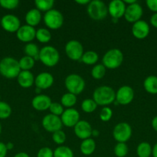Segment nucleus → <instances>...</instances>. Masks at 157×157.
Listing matches in <instances>:
<instances>
[{
	"mask_svg": "<svg viewBox=\"0 0 157 157\" xmlns=\"http://www.w3.org/2000/svg\"><path fill=\"white\" fill-rule=\"evenodd\" d=\"M49 110L50 111V113L58 117H61V115L62 114L65 110L63 108V106L58 102H52L49 107Z\"/></svg>",
	"mask_w": 157,
	"mask_h": 157,
	"instance_id": "4c0bfd02",
	"label": "nucleus"
},
{
	"mask_svg": "<svg viewBox=\"0 0 157 157\" xmlns=\"http://www.w3.org/2000/svg\"><path fill=\"white\" fill-rule=\"evenodd\" d=\"M37 157H53V151L49 147H42L37 153Z\"/></svg>",
	"mask_w": 157,
	"mask_h": 157,
	"instance_id": "a19ab883",
	"label": "nucleus"
},
{
	"mask_svg": "<svg viewBox=\"0 0 157 157\" xmlns=\"http://www.w3.org/2000/svg\"><path fill=\"white\" fill-rule=\"evenodd\" d=\"M39 52L40 49L34 43H27L24 47V52L26 56L31 57L35 61L39 60Z\"/></svg>",
	"mask_w": 157,
	"mask_h": 157,
	"instance_id": "393cba45",
	"label": "nucleus"
},
{
	"mask_svg": "<svg viewBox=\"0 0 157 157\" xmlns=\"http://www.w3.org/2000/svg\"><path fill=\"white\" fill-rule=\"evenodd\" d=\"M35 38L41 43H48L52 38V35L49 29L40 28L35 32Z\"/></svg>",
	"mask_w": 157,
	"mask_h": 157,
	"instance_id": "c85d7f7f",
	"label": "nucleus"
},
{
	"mask_svg": "<svg viewBox=\"0 0 157 157\" xmlns=\"http://www.w3.org/2000/svg\"><path fill=\"white\" fill-rule=\"evenodd\" d=\"M103 64L106 68L116 69L123 62V54L119 48H112L105 53L103 57Z\"/></svg>",
	"mask_w": 157,
	"mask_h": 157,
	"instance_id": "20e7f679",
	"label": "nucleus"
},
{
	"mask_svg": "<svg viewBox=\"0 0 157 157\" xmlns=\"http://www.w3.org/2000/svg\"><path fill=\"white\" fill-rule=\"evenodd\" d=\"M43 21L48 29L57 30L62 26L64 23V17L60 11L52 9L45 12Z\"/></svg>",
	"mask_w": 157,
	"mask_h": 157,
	"instance_id": "0eeeda50",
	"label": "nucleus"
},
{
	"mask_svg": "<svg viewBox=\"0 0 157 157\" xmlns=\"http://www.w3.org/2000/svg\"><path fill=\"white\" fill-rule=\"evenodd\" d=\"M148 9L152 12H157V0H147L146 2Z\"/></svg>",
	"mask_w": 157,
	"mask_h": 157,
	"instance_id": "79ce46f5",
	"label": "nucleus"
},
{
	"mask_svg": "<svg viewBox=\"0 0 157 157\" xmlns=\"http://www.w3.org/2000/svg\"><path fill=\"white\" fill-rule=\"evenodd\" d=\"M143 87L147 93L157 94V76L149 75L143 81Z\"/></svg>",
	"mask_w": 157,
	"mask_h": 157,
	"instance_id": "5701e85b",
	"label": "nucleus"
},
{
	"mask_svg": "<svg viewBox=\"0 0 157 157\" xmlns=\"http://www.w3.org/2000/svg\"><path fill=\"white\" fill-rule=\"evenodd\" d=\"M77 102L76 95L67 92L64 94L61 98V103L60 104L63 106V107L66 108H72L73 106L75 105Z\"/></svg>",
	"mask_w": 157,
	"mask_h": 157,
	"instance_id": "cd10ccee",
	"label": "nucleus"
},
{
	"mask_svg": "<svg viewBox=\"0 0 157 157\" xmlns=\"http://www.w3.org/2000/svg\"><path fill=\"white\" fill-rule=\"evenodd\" d=\"M54 78L49 72H41L35 78V87L42 90H46L52 86Z\"/></svg>",
	"mask_w": 157,
	"mask_h": 157,
	"instance_id": "6ab92c4d",
	"label": "nucleus"
},
{
	"mask_svg": "<svg viewBox=\"0 0 157 157\" xmlns=\"http://www.w3.org/2000/svg\"><path fill=\"white\" fill-rule=\"evenodd\" d=\"M99 60V55L94 51H87L84 52L81 58V61L87 65L96 64Z\"/></svg>",
	"mask_w": 157,
	"mask_h": 157,
	"instance_id": "bb28decb",
	"label": "nucleus"
},
{
	"mask_svg": "<svg viewBox=\"0 0 157 157\" xmlns=\"http://www.w3.org/2000/svg\"><path fill=\"white\" fill-rule=\"evenodd\" d=\"M1 133H2V125L1 124H0V134H1Z\"/></svg>",
	"mask_w": 157,
	"mask_h": 157,
	"instance_id": "5fc2aeb1",
	"label": "nucleus"
},
{
	"mask_svg": "<svg viewBox=\"0 0 157 157\" xmlns=\"http://www.w3.org/2000/svg\"><path fill=\"white\" fill-rule=\"evenodd\" d=\"M96 144L92 138L84 140L80 144V151L85 156H90L95 152Z\"/></svg>",
	"mask_w": 157,
	"mask_h": 157,
	"instance_id": "b1692460",
	"label": "nucleus"
},
{
	"mask_svg": "<svg viewBox=\"0 0 157 157\" xmlns=\"http://www.w3.org/2000/svg\"><path fill=\"white\" fill-rule=\"evenodd\" d=\"M21 71L18 61L12 57H6L0 61V74L8 79L18 77Z\"/></svg>",
	"mask_w": 157,
	"mask_h": 157,
	"instance_id": "f03ea898",
	"label": "nucleus"
},
{
	"mask_svg": "<svg viewBox=\"0 0 157 157\" xmlns=\"http://www.w3.org/2000/svg\"><path fill=\"white\" fill-rule=\"evenodd\" d=\"M52 139L55 144H58V145L62 146L66 140V135L64 131L62 130L55 131L52 133Z\"/></svg>",
	"mask_w": 157,
	"mask_h": 157,
	"instance_id": "e433bc0d",
	"label": "nucleus"
},
{
	"mask_svg": "<svg viewBox=\"0 0 157 157\" xmlns=\"http://www.w3.org/2000/svg\"><path fill=\"white\" fill-rule=\"evenodd\" d=\"M59 59V53L53 46L46 45L40 49L39 61L46 67H54L58 64Z\"/></svg>",
	"mask_w": 157,
	"mask_h": 157,
	"instance_id": "7ed1b4c3",
	"label": "nucleus"
},
{
	"mask_svg": "<svg viewBox=\"0 0 157 157\" xmlns=\"http://www.w3.org/2000/svg\"><path fill=\"white\" fill-rule=\"evenodd\" d=\"M132 133V127L126 122L117 124L112 130V136L118 143H126L131 138Z\"/></svg>",
	"mask_w": 157,
	"mask_h": 157,
	"instance_id": "6e6552de",
	"label": "nucleus"
},
{
	"mask_svg": "<svg viewBox=\"0 0 157 157\" xmlns=\"http://www.w3.org/2000/svg\"><path fill=\"white\" fill-rule=\"evenodd\" d=\"M8 150L4 143L0 142V157H6L7 155Z\"/></svg>",
	"mask_w": 157,
	"mask_h": 157,
	"instance_id": "37998d69",
	"label": "nucleus"
},
{
	"mask_svg": "<svg viewBox=\"0 0 157 157\" xmlns=\"http://www.w3.org/2000/svg\"><path fill=\"white\" fill-rule=\"evenodd\" d=\"M106 68L103 64H95L93 67H92V71H91V75L92 78L95 80H100L103 78H104L105 75H106Z\"/></svg>",
	"mask_w": 157,
	"mask_h": 157,
	"instance_id": "72a5a7b5",
	"label": "nucleus"
},
{
	"mask_svg": "<svg viewBox=\"0 0 157 157\" xmlns=\"http://www.w3.org/2000/svg\"><path fill=\"white\" fill-rule=\"evenodd\" d=\"M19 4L18 0H0V6L6 9L12 10L16 9Z\"/></svg>",
	"mask_w": 157,
	"mask_h": 157,
	"instance_id": "ea45409f",
	"label": "nucleus"
},
{
	"mask_svg": "<svg viewBox=\"0 0 157 157\" xmlns=\"http://www.w3.org/2000/svg\"><path fill=\"white\" fill-rule=\"evenodd\" d=\"M6 148H7L8 150H12V149H13V147H14V144H12V143H11V142L7 143V144H6Z\"/></svg>",
	"mask_w": 157,
	"mask_h": 157,
	"instance_id": "8fccbe9b",
	"label": "nucleus"
},
{
	"mask_svg": "<svg viewBox=\"0 0 157 157\" xmlns=\"http://www.w3.org/2000/svg\"><path fill=\"white\" fill-rule=\"evenodd\" d=\"M12 114V107L8 103L0 101V119L5 120L9 118Z\"/></svg>",
	"mask_w": 157,
	"mask_h": 157,
	"instance_id": "c9c22d12",
	"label": "nucleus"
},
{
	"mask_svg": "<svg viewBox=\"0 0 157 157\" xmlns=\"http://www.w3.org/2000/svg\"><path fill=\"white\" fill-rule=\"evenodd\" d=\"M125 2V4H128V6H129V5H132L133 4V3H135L137 2L136 0H125V1H123Z\"/></svg>",
	"mask_w": 157,
	"mask_h": 157,
	"instance_id": "603ef678",
	"label": "nucleus"
},
{
	"mask_svg": "<svg viewBox=\"0 0 157 157\" xmlns=\"http://www.w3.org/2000/svg\"><path fill=\"white\" fill-rule=\"evenodd\" d=\"M17 81L22 88H29L35 84V77L30 71H21L17 77Z\"/></svg>",
	"mask_w": 157,
	"mask_h": 157,
	"instance_id": "412c9836",
	"label": "nucleus"
},
{
	"mask_svg": "<svg viewBox=\"0 0 157 157\" xmlns=\"http://www.w3.org/2000/svg\"><path fill=\"white\" fill-rule=\"evenodd\" d=\"M152 147L147 142H142L137 146L136 154L138 157H150Z\"/></svg>",
	"mask_w": 157,
	"mask_h": 157,
	"instance_id": "a878e982",
	"label": "nucleus"
},
{
	"mask_svg": "<svg viewBox=\"0 0 157 157\" xmlns=\"http://www.w3.org/2000/svg\"><path fill=\"white\" fill-rule=\"evenodd\" d=\"M52 103L50 97L46 94L36 95L32 100V107L38 111H45L49 109Z\"/></svg>",
	"mask_w": 157,
	"mask_h": 157,
	"instance_id": "aec40b11",
	"label": "nucleus"
},
{
	"mask_svg": "<svg viewBox=\"0 0 157 157\" xmlns=\"http://www.w3.org/2000/svg\"><path fill=\"white\" fill-rule=\"evenodd\" d=\"M149 32H150L149 25L144 20H139L133 23L132 26V34L137 39H145L149 35Z\"/></svg>",
	"mask_w": 157,
	"mask_h": 157,
	"instance_id": "dca6fc26",
	"label": "nucleus"
},
{
	"mask_svg": "<svg viewBox=\"0 0 157 157\" xmlns=\"http://www.w3.org/2000/svg\"><path fill=\"white\" fill-rule=\"evenodd\" d=\"M65 87L69 93L80 94L86 87L85 80L77 74H70L65 79Z\"/></svg>",
	"mask_w": 157,
	"mask_h": 157,
	"instance_id": "423d86ee",
	"label": "nucleus"
},
{
	"mask_svg": "<svg viewBox=\"0 0 157 157\" xmlns=\"http://www.w3.org/2000/svg\"><path fill=\"white\" fill-rule=\"evenodd\" d=\"M35 93L36 94H38H38H41V91H42V90L41 89H39V88H38V87H35Z\"/></svg>",
	"mask_w": 157,
	"mask_h": 157,
	"instance_id": "864d4df0",
	"label": "nucleus"
},
{
	"mask_svg": "<svg viewBox=\"0 0 157 157\" xmlns=\"http://www.w3.org/2000/svg\"><path fill=\"white\" fill-rule=\"evenodd\" d=\"M135 97L133 88L130 86L123 85L115 92V101L117 104L126 106L132 102Z\"/></svg>",
	"mask_w": 157,
	"mask_h": 157,
	"instance_id": "9d476101",
	"label": "nucleus"
},
{
	"mask_svg": "<svg viewBox=\"0 0 157 157\" xmlns=\"http://www.w3.org/2000/svg\"><path fill=\"white\" fill-rule=\"evenodd\" d=\"M62 125L66 127H74L80 121V114L75 108H68L60 117Z\"/></svg>",
	"mask_w": 157,
	"mask_h": 157,
	"instance_id": "4468645a",
	"label": "nucleus"
},
{
	"mask_svg": "<svg viewBox=\"0 0 157 157\" xmlns=\"http://www.w3.org/2000/svg\"><path fill=\"white\" fill-rule=\"evenodd\" d=\"M108 13L112 18L119 19L124 16L126 5L122 0H112L108 5Z\"/></svg>",
	"mask_w": 157,
	"mask_h": 157,
	"instance_id": "2eb2a0df",
	"label": "nucleus"
},
{
	"mask_svg": "<svg viewBox=\"0 0 157 157\" xmlns=\"http://www.w3.org/2000/svg\"><path fill=\"white\" fill-rule=\"evenodd\" d=\"M14 157H30L29 155L26 152H19V153H16V154L14 156Z\"/></svg>",
	"mask_w": 157,
	"mask_h": 157,
	"instance_id": "49530a36",
	"label": "nucleus"
},
{
	"mask_svg": "<svg viewBox=\"0 0 157 157\" xmlns=\"http://www.w3.org/2000/svg\"><path fill=\"white\" fill-rule=\"evenodd\" d=\"M2 27L5 31L10 33L16 32L21 27V21L19 18L12 14H7L1 18Z\"/></svg>",
	"mask_w": 157,
	"mask_h": 157,
	"instance_id": "ddd939ff",
	"label": "nucleus"
},
{
	"mask_svg": "<svg viewBox=\"0 0 157 157\" xmlns=\"http://www.w3.org/2000/svg\"><path fill=\"white\" fill-rule=\"evenodd\" d=\"M87 13L95 21H102L108 15V7L100 0H92L87 5Z\"/></svg>",
	"mask_w": 157,
	"mask_h": 157,
	"instance_id": "39448f33",
	"label": "nucleus"
},
{
	"mask_svg": "<svg viewBox=\"0 0 157 157\" xmlns=\"http://www.w3.org/2000/svg\"><path fill=\"white\" fill-rule=\"evenodd\" d=\"M25 19H26V25L32 26V27H35V26L38 25L40 23V21H41V12L39 10H38L36 8L30 9V10H29L26 12Z\"/></svg>",
	"mask_w": 157,
	"mask_h": 157,
	"instance_id": "4be33fe9",
	"label": "nucleus"
},
{
	"mask_svg": "<svg viewBox=\"0 0 157 157\" xmlns=\"http://www.w3.org/2000/svg\"><path fill=\"white\" fill-rule=\"evenodd\" d=\"M99 131L97 130H94V129H92V136H94V137H97V136H99Z\"/></svg>",
	"mask_w": 157,
	"mask_h": 157,
	"instance_id": "3c124183",
	"label": "nucleus"
},
{
	"mask_svg": "<svg viewBox=\"0 0 157 157\" xmlns=\"http://www.w3.org/2000/svg\"><path fill=\"white\" fill-rule=\"evenodd\" d=\"M53 157H74V153L69 147L59 146L53 151Z\"/></svg>",
	"mask_w": 157,
	"mask_h": 157,
	"instance_id": "c756f323",
	"label": "nucleus"
},
{
	"mask_svg": "<svg viewBox=\"0 0 157 157\" xmlns=\"http://www.w3.org/2000/svg\"><path fill=\"white\" fill-rule=\"evenodd\" d=\"M129 153V148L126 143H117L114 147V154L116 157H126Z\"/></svg>",
	"mask_w": 157,
	"mask_h": 157,
	"instance_id": "f704fd0d",
	"label": "nucleus"
},
{
	"mask_svg": "<svg viewBox=\"0 0 157 157\" xmlns=\"http://www.w3.org/2000/svg\"><path fill=\"white\" fill-rule=\"evenodd\" d=\"M0 22H1V18H0Z\"/></svg>",
	"mask_w": 157,
	"mask_h": 157,
	"instance_id": "4d7b16f0",
	"label": "nucleus"
},
{
	"mask_svg": "<svg viewBox=\"0 0 157 157\" xmlns=\"http://www.w3.org/2000/svg\"><path fill=\"white\" fill-rule=\"evenodd\" d=\"M143 15V7L138 2L133 3L132 5H129V6H126L124 18L129 22L135 23L139 21V20H141Z\"/></svg>",
	"mask_w": 157,
	"mask_h": 157,
	"instance_id": "f8f14e48",
	"label": "nucleus"
},
{
	"mask_svg": "<svg viewBox=\"0 0 157 157\" xmlns=\"http://www.w3.org/2000/svg\"><path fill=\"white\" fill-rule=\"evenodd\" d=\"M92 126L86 121H79L74 127L75 135L83 140L90 138L92 136Z\"/></svg>",
	"mask_w": 157,
	"mask_h": 157,
	"instance_id": "f3484780",
	"label": "nucleus"
},
{
	"mask_svg": "<svg viewBox=\"0 0 157 157\" xmlns=\"http://www.w3.org/2000/svg\"><path fill=\"white\" fill-rule=\"evenodd\" d=\"M42 125L46 131L53 133L54 132L61 130L62 127V123L60 117L49 113L42 118Z\"/></svg>",
	"mask_w": 157,
	"mask_h": 157,
	"instance_id": "9b49d317",
	"label": "nucleus"
},
{
	"mask_svg": "<svg viewBox=\"0 0 157 157\" xmlns=\"http://www.w3.org/2000/svg\"><path fill=\"white\" fill-rule=\"evenodd\" d=\"M35 32L36 30L35 28L28 25H21L16 32V37L22 42L30 43L35 38Z\"/></svg>",
	"mask_w": 157,
	"mask_h": 157,
	"instance_id": "a211bd4d",
	"label": "nucleus"
},
{
	"mask_svg": "<svg viewBox=\"0 0 157 157\" xmlns=\"http://www.w3.org/2000/svg\"><path fill=\"white\" fill-rule=\"evenodd\" d=\"M97 104L93 99L87 98L85 99L81 104V109L83 112L86 113H93L97 108Z\"/></svg>",
	"mask_w": 157,
	"mask_h": 157,
	"instance_id": "473e14b6",
	"label": "nucleus"
},
{
	"mask_svg": "<svg viewBox=\"0 0 157 157\" xmlns=\"http://www.w3.org/2000/svg\"><path fill=\"white\" fill-rule=\"evenodd\" d=\"M152 155L153 157H157V143L152 147Z\"/></svg>",
	"mask_w": 157,
	"mask_h": 157,
	"instance_id": "09e8293b",
	"label": "nucleus"
},
{
	"mask_svg": "<svg viewBox=\"0 0 157 157\" xmlns=\"http://www.w3.org/2000/svg\"><path fill=\"white\" fill-rule=\"evenodd\" d=\"M0 99H1V95H0Z\"/></svg>",
	"mask_w": 157,
	"mask_h": 157,
	"instance_id": "6e6d98bb",
	"label": "nucleus"
},
{
	"mask_svg": "<svg viewBox=\"0 0 157 157\" xmlns=\"http://www.w3.org/2000/svg\"><path fill=\"white\" fill-rule=\"evenodd\" d=\"M151 124H152V129H153L155 132H157V116L154 117L152 118Z\"/></svg>",
	"mask_w": 157,
	"mask_h": 157,
	"instance_id": "a18cd8bd",
	"label": "nucleus"
},
{
	"mask_svg": "<svg viewBox=\"0 0 157 157\" xmlns=\"http://www.w3.org/2000/svg\"><path fill=\"white\" fill-rule=\"evenodd\" d=\"M92 99L97 105L108 107L115 101V91L109 86H99L94 90Z\"/></svg>",
	"mask_w": 157,
	"mask_h": 157,
	"instance_id": "f257e3e1",
	"label": "nucleus"
},
{
	"mask_svg": "<svg viewBox=\"0 0 157 157\" xmlns=\"http://www.w3.org/2000/svg\"><path fill=\"white\" fill-rule=\"evenodd\" d=\"M75 2L77 3V4L78 5H88L89 2H90V1L89 0H75Z\"/></svg>",
	"mask_w": 157,
	"mask_h": 157,
	"instance_id": "de8ad7c7",
	"label": "nucleus"
},
{
	"mask_svg": "<svg viewBox=\"0 0 157 157\" xmlns=\"http://www.w3.org/2000/svg\"><path fill=\"white\" fill-rule=\"evenodd\" d=\"M112 110L109 107H103V109L101 110L99 113V118L103 122H107V121H110L112 118Z\"/></svg>",
	"mask_w": 157,
	"mask_h": 157,
	"instance_id": "58836bf2",
	"label": "nucleus"
},
{
	"mask_svg": "<svg viewBox=\"0 0 157 157\" xmlns=\"http://www.w3.org/2000/svg\"><path fill=\"white\" fill-rule=\"evenodd\" d=\"M55 2L53 0H35V6L40 12H48L52 9Z\"/></svg>",
	"mask_w": 157,
	"mask_h": 157,
	"instance_id": "7c9ffc66",
	"label": "nucleus"
},
{
	"mask_svg": "<svg viewBox=\"0 0 157 157\" xmlns=\"http://www.w3.org/2000/svg\"><path fill=\"white\" fill-rule=\"evenodd\" d=\"M35 61L32 58L29 56H23L22 58H20L18 61L19 67L21 68V71H30L31 69L33 68L35 65Z\"/></svg>",
	"mask_w": 157,
	"mask_h": 157,
	"instance_id": "2f4dec72",
	"label": "nucleus"
},
{
	"mask_svg": "<svg viewBox=\"0 0 157 157\" xmlns=\"http://www.w3.org/2000/svg\"><path fill=\"white\" fill-rule=\"evenodd\" d=\"M150 24L154 28L157 29V12L156 13L152 14V16L150 17Z\"/></svg>",
	"mask_w": 157,
	"mask_h": 157,
	"instance_id": "c03bdc74",
	"label": "nucleus"
},
{
	"mask_svg": "<svg viewBox=\"0 0 157 157\" xmlns=\"http://www.w3.org/2000/svg\"><path fill=\"white\" fill-rule=\"evenodd\" d=\"M65 52L69 59L79 61L84 54V48L81 42L77 40H70L65 46Z\"/></svg>",
	"mask_w": 157,
	"mask_h": 157,
	"instance_id": "1a4fd4ad",
	"label": "nucleus"
}]
</instances>
